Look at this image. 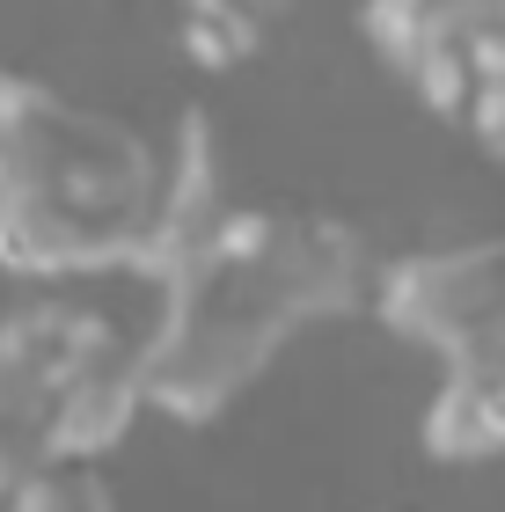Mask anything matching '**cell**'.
<instances>
[{
    "instance_id": "1",
    "label": "cell",
    "mask_w": 505,
    "mask_h": 512,
    "mask_svg": "<svg viewBox=\"0 0 505 512\" xmlns=\"http://www.w3.org/2000/svg\"><path fill=\"white\" fill-rule=\"evenodd\" d=\"M162 278V322L140 337L147 410L213 425L271 374V359L315 322L374 308L381 256L366 235L315 205H227Z\"/></svg>"
},
{
    "instance_id": "2",
    "label": "cell",
    "mask_w": 505,
    "mask_h": 512,
    "mask_svg": "<svg viewBox=\"0 0 505 512\" xmlns=\"http://www.w3.org/2000/svg\"><path fill=\"white\" fill-rule=\"evenodd\" d=\"M169 169L118 110L74 103L37 74H0V264L74 278L140 264L162 227Z\"/></svg>"
},
{
    "instance_id": "3",
    "label": "cell",
    "mask_w": 505,
    "mask_h": 512,
    "mask_svg": "<svg viewBox=\"0 0 505 512\" xmlns=\"http://www.w3.org/2000/svg\"><path fill=\"white\" fill-rule=\"evenodd\" d=\"M140 410V344L103 308L22 300L0 315V498L59 454L103 461Z\"/></svg>"
},
{
    "instance_id": "4",
    "label": "cell",
    "mask_w": 505,
    "mask_h": 512,
    "mask_svg": "<svg viewBox=\"0 0 505 512\" xmlns=\"http://www.w3.org/2000/svg\"><path fill=\"white\" fill-rule=\"evenodd\" d=\"M374 315L462 374H505V235L410 249L374 278Z\"/></svg>"
},
{
    "instance_id": "5",
    "label": "cell",
    "mask_w": 505,
    "mask_h": 512,
    "mask_svg": "<svg viewBox=\"0 0 505 512\" xmlns=\"http://www.w3.org/2000/svg\"><path fill=\"white\" fill-rule=\"evenodd\" d=\"M505 0H366V37L440 118L469 103V44Z\"/></svg>"
},
{
    "instance_id": "6",
    "label": "cell",
    "mask_w": 505,
    "mask_h": 512,
    "mask_svg": "<svg viewBox=\"0 0 505 512\" xmlns=\"http://www.w3.org/2000/svg\"><path fill=\"white\" fill-rule=\"evenodd\" d=\"M418 439L432 461L447 469H476V461L505 454V374H462V366H440V388L418 417Z\"/></svg>"
},
{
    "instance_id": "7",
    "label": "cell",
    "mask_w": 505,
    "mask_h": 512,
    "mask_svg": "<svg viewBox=\"0 0 505 512\" xmlns=\"http://www.w3.org/2000/svg\"><path fill=\"white\" fill-rule=\"evenodd\" d=\"M8 512H125L96 454H59L8 491Z\"/></svg>"
},
{
    "instance_id": "8",
    "label": "cell",
    "mask_w": 505,
    "mask_h": 512,
    "mask_svg": "<svg viewBox=\"0 0 505 512\" xmlns=\"http://www.w3.org/2000/svg\"><path fill=\"white\" fill-rule=\"evenodd\" d=\"M454 125H469L476 147H484L491 161H505V8L469 44V103H462Z\"/></svg>"
}]
</instances>
